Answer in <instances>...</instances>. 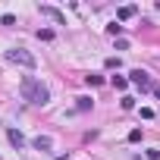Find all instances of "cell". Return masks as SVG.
<instances>
[{"label": "cell", "mask_w": 160, "mask_h": 160, "mask_svg": "<svg viewBox=\"0 0 160 160\" xmlns=\"http://www.w3.org/2000/svg\"><path fill=\"white\" fill-rule=\"evenodd\" d=\"M19 91H22V98H25L28 104H41V107H44V104L50 101V91H47V88H44L41 82H38L35 75H25V78H22Z\"/></svg>", "instance_id": "1"}, {"label": "cell", "mask_w": 160, "mask_h": 160, "mask_svg": "<svg viewBox=\"0 0 160 160\" xmlns=\"http://www.w3.org/2000/svg\"><path fill=\"white\" fill-rule=\"evenodd\" d=\"M7 60H10V63H19V66H25V69H35V66H38L35 53H28L25 47H13V50H7Z\"/></svg>", "instance_id": "2"}, {"label": "cell", "mask_w": 160, "mask_h": 160, "mask_svg": "<svg viewBox=\"0 0 160 160\" xmlns=\"http://www.w3.org/2000/svg\"><path fill=\"white\" fill-rule=\"evenodd\" d=\"M129 85H135V88H141V91L154 88V82H151V75H148L144 69H132V72H129Z\"/></svg>", "instance_id": "3"}, {"label": "cell", "mask_w": 160, "mask_h": 160, "mask_svg": "<svg viewBox=\"0 0 160 160\" xmlns=\"http://www.w3.org/2000/svg\"><path fill=\"white\" fill-rule=\"evenodd\" d=\"M41 13H44V16H50V19H53V22H60V25H63V22H66V16H63V13H60V10H57V7H41Z\"/></svg>", "instance_id": "4"}, {"label": "cell", "mask_w": 160, "mask_h": 160, "mask_svg": "<svg viewBox=\"0 0 160 160\" xmlns=\"http://www.w3.org/2000/svg\"><path fill=\"white\" fill-rule=\"evenodd\" d=\"M7 138H10V144H13V148H22V144H25V135H22L19 129H10V132H7Z\"/></svg>", "instance_id": "5"}, {"label": "cell", "mask_w": 160, "mask_h": 160, "mask_svg": "<svg viewBox=\"0 0 160 160\" xmlns=\"http://www.w3.org/2000/svg\"><path fill=\"white\" fill-rule=\"evenodd\" d=\"M35 148H38V151H50V148H53V138H50V135H38V138H35Z\"/></svg>", "instance_id": "6"}, {"label": "cell", "mask_w": 160, "mask_h": 160, "mask_svg": "<svg viewBox=\"0 0 160 160\" xmlns=\"http://www.w3.org/2000/svg\"><path fill=\"white\" fill-rule=\"evenodd\" d=\"M135 13H138V10H135V7L129 3V7H119V13H116V19H119V22H126V19H132Z\"/></svg>", "instance_id": "7"}, {"label": "cell", "mask_w": 160, "mask_h": 160, "mask_svg": "<svg viewBox=\"0 0 160 160\" xmlns=\"http://www.w3.org/2000/svg\"><path fill=\"white\" fill-rule=\"evenodd\" d=\"M110 82H113V88H119V91H126V88H129V78H126V75H113Z\"/></svg>", "instance_id": "8"}, {"label": "cell", "mask_w": 160, "mask_h": 160, "mask_svg": "<svg viewBox=\"0 0 160 160\" xmlns=\"http://www.w3.org/2000/svg\"><path fill=\"white\" fill-rule=\"evenodd\" d=\"M75 107L82 110V113H85V110H91V98H78V104H75Z\"/></svg>", "instance_id": "9"}, {"label": "cell", "mask_w": 160, "mask_h": 160, "mask_svg": "<svg viewBox=\"0 0 160 160\" xmlns=\"http://www.w3.org/2000/svg\"><path fill=\"white\" fill-rule=\"evenodd\" d=\"M107 32L116 38V35H122V25H119V22H110V25H107Z\"/></svg>", "instance_id": "10"}, {"label": "cell", "mask_w": 160, "mask_h": 160, "mask_svg": "<svg viewBox=\"0 0 160 160\" xmlns=\"http://www.w3.org/2000/svg\"><path fill=\"white\" fill-rule=\"evenodd\" d=\"M104 66H107V69H119V57H107Z\"/></svg>", "instance_id": "11"}, {"label": "cell", "mask_w": 160, "mask_h": 160, "mask_svg": "<svg viewBox=\"0 0 160 160\" xmlns=\"http://www.w3.org/2000/svg\"><path fill=\"white\" fill-rule=\"evenodd\" d=\"M0 22H3V25H16V16H13V13H3V16H0Z\"/></svg>", "instance_id": "12"}, {"label": "cell", "mask_w": 160, "mask_h": 160, "mask_svg": "<svg viewBox=\"0 0 160 160\" xmlns=\"http://www.w3.org/2000/svg\"><path fill=\"white\" fill-rule=\"evenodd\" d=\"M88 85H104V75H85Z\"/></svg>", "instance_id": "13"}, {"label": "cell", "mask_w": 160, "mask_h": 160, "mask_svg": "<svg viewBox=\"0 0 160 160\" xmlns=\"http://www.w3.org/2000/svg\"><path fill=\"white\" fill-rule=\"evenodd\" d=\"M38 38H41V41H50V38H53V32H50V28H41V32H38Z\"/></svg>", "instance_id": "14"}, {"label": "cell", "mask_w": 160, "mask_h": 160, "mask_svg": "<svg viewBox=\"0 0 160 160\" xmlns=\"http://www.w3.org/2000/svg\"><path fill=\"white\" fill-rule=\"evenodd\" d=\"M132 107H135V98L126 94V98H122V110H132Z\"/></svg>", "instance_id": "15"}, {"label": "cell", "mask_w": 160, "mask_h": 160, "mask_svg": "<svg viewBox=\"0 0 160 160\" xmlns=\"http://www.w3.org/2000/svg\"><path fill=\"white\" fill-rule=\"evenodd\" d=\"M144 154H148V160H160V151H157V148H148Z\"/></svg>", "instance_id": "16"}, {"label": "cell", "mask_w": 160, "mask_h": 160, "mask_svg": "<svg viewBox=\"0 0 160 160\" xmlns=\"http://www.w3.org/2000/svg\"><path fill=\"white\" fill-rule=\"evenodd\" d=\"M141 119H154V110L151 107H141Z\"/></svg>", "instance_id": "17"}, {"label": "cell", "mask_w": 160, "mask_h": 160, "mask_svg": "<svg viewBox=\"0 0 160 160\" xmlns=\"http://www.w3.org/2000/svg\"><path fill=\"white\" fill-rule=\"evenodd\" d=\"M129 141H141V129H132L129 132Z\"/></svg>", "instance_id": "18"}, {"label": "cell", "mask_w": 160, "mask_h": 160, "mask_svg": "<svg viewBox=\"0 0 160 160\" xmlns=\"http://www.w3.org/2000/svg\"><path fill=\"white\" fill-rule=\"evenodd\" d=\"M154 94H157V98H160V85H154Z\"/></svg>", "instance_id": "19"}, {"label": "cell", "mask_w": 160, "mask_h": 160, "mask_svg": "<svg viewBox=\"0 0 160 160\" xmlns=\"http://www.w3.org/2000/svg\"><path fill=\"white\" fill-rule=\"evenodd\" d=\"M53 160H69V157H53Z\"/></svg>", "instance_id": "20"}]
</instances>
